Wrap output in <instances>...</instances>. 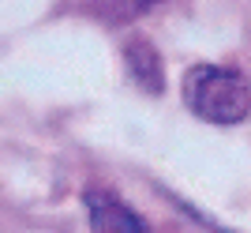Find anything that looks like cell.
<instances>
[{
    "label": "cell",
    "mask_w": 251,
    "mask_h": 233,
    "mask_svg": "<svg viewBox=\"0 0 251 233\" xmlns=\"http://www.w3.org/2000/svg\"><path fill=\"white\" fill-rule=\"evenodd\" d=\"M184 106L206 124H240L251 113V83L225 64H195L184 75Z\"/></svg>",
    "instance_id": "obj_1"
},
{
    "label": "cell",
    "mask_w": 251,
    "mask_h": 233,
    "mask_svg": "<svg viewBox=\"0 0 251 233\" xmlns=\"http://www.w3.org/2000/svg\"><path fill=\"white\" fill-rule=\"evenodd\" d=\"M86 211H90V226L101 230V233H124V230L143 233L147 230V222L127 211V203L116 200L113 192H101V188L86 192Z\"/></svg>",
    "instance_id": "obj_2"
},
{
    "label": "cell",
    "mask_w": 251,
    "mask_h": 233,
    "mask_svg": "<svg viewBox=\"0 0 251 233\" xmlns=\"http://www.w3.org/2000/svg\"><path fill=\"white\" fill-rule=\"evenodd\" d=\"M124 60H127V72H131V79H135L147 94H161L165 90V72H161V60H157V49L150 42H143V38H135V42L124 49Z\"/></svg>",
    "instance_id": "obj_3"
},
{
    "label": "cell",
    "mask_w": 251,
    "mask_h": 233,
    "mask_svg": "<svg viewBox=\"0 0 251 233\" xmlns=\"http://www.w3.org/2000/svg\"><path fill=\"white\" fill-rule=\"evenodd\" d=\"M101 4H105V11H109V19H131V15L147 11L157 0H101Z\"/></svg>",
    "instance_id": "obj_4"
}]
</instances>
